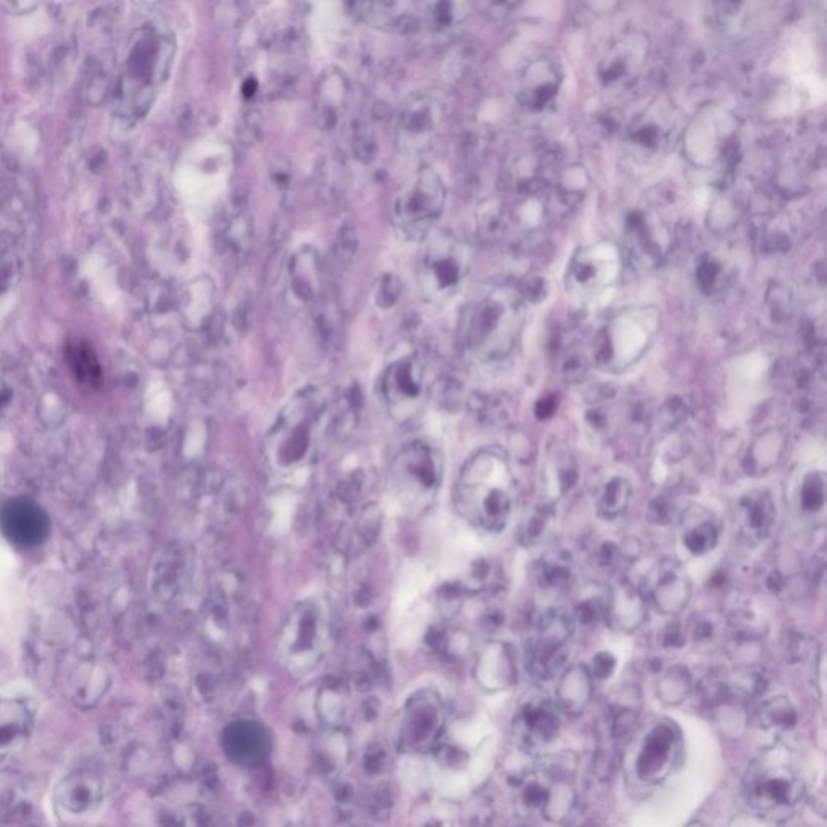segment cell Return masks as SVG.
<instances>
[{"instance_id":"cell-1","label":"cell","mask_w":827,"mask_h":827,"mask_svg":"<svg viewBox=\"0 0 827 827\" xmlns=\"http://www.w3.org/2000/svg\"><path fill=\"white\" fill-rule=\"evenodd\" d=\"M525 303L522 290L508 283L482 290L462 316L465 351L481 363H499L511 356L524 329Z\"/></svg>"},{"instance_id":"cell-2","label":"cell","mask_w":827,"mask_h":827,"mask_svg":"<svg viewBox=\"0 0 827 827\" xmlns=\"http://www.w3.org/2000/svg\"><path fill=\"white\" fill-rule=\"evenodd\" d=\"M456 508L472 525L489 533L501 532L511 519L516 479L508 456L498 448H484L468 459L454 489Z\"/></svg>"},{"instance_id":"cell-3","label":"cell","mask_w":827,"mask_h":827,"mask_svg":"<svg viewBox=\"0 0 827 827\" xmlns=\"http://www.w3.org/2000/svg\"><path fill=\"white\" fill-rule=\"evenodd\" d=\"M745 800L756 816L784 823L799 812L806 799V782L799 763L788 748L759 753L744 782Z\"/></svg>"},{"instance_id":"cell-4","label":"cell","mask_w":827,"mask_h":827,"mask_svg":"<svg viewBox=\"0 0 827 827\" xmlns=\"http://www.w3.org/2000/svg\"><path fill=\"white\" fill-rule=\"evenodd\" d=\"M474 262L471 243L450 229H434L422 241L415 261V282L430 306L450 303L468 282Z\"/></svg>"},{"instance_id":"cell-5","label":"cell","mask_w":827,"mask_h":827,"mask_svg":"<svg viewBox=\"0 0 827 827\" xmlns=\"http://www.w3.org/2000/svg\"><path fill=\"white\" fill-rule=\"evenodd\" d=\"M323 414L326 398L319 388H303L290 400L267 440L269 458L275 468L290 471L309 459Z\"/></svg>"},{"instance_id":"cell-6","label":"cell","mask_w":827,"mask_h":827,"mask_svg":"<svg viewBox=\"0 0 827 827\" xmlns=\"http://www.w3.org/2000/svg\"><path fill=\"white\" fill-rule=\"evenodd\" d=\"M444 178L430 167L418 168L401 184L391 201V224L407 241H424L447 208Z\"/></svg>"},{"instance_id":"cell-7","label":"cell","mask_w":827,"mask_h":827,"mask_svg":"<svg viewBox=\"0 0 827 827\" xmlns=\"http://www.w3.org/2000/svg\"><path fill=\"white\" fill-rule=\"evenodd\" d=\"M623 751H626L623 763L627 779L643 788H654L677 771L684 744L674 722L658 721L639 735L634 732Z\"/></svg>"},{"instance_id":"cell-8","label":"cell","mask_w":827,"mask_h":827,"mask_svg":"<svg viewBox=\"0 0 827 827\" xmlns=\"http://www.w3.org/2000/svg\"><path fill=\"white\" fill-rule=\"evenodd\" d=\"M658 330L660 314L653 307H633L616 314L596 336V364L614 373L629 369L650 350Z\"/></svg>"},{"instance_id":"cell-9","label":"cell","mask_w":827,"mask_h":827,"mask_svg":"<svg viewBox=\"0 0 827 827\" xmlns=\"http://www.w3.org/2000/svg\"><path fill=\"white\" fill-rule=\"evenodd\" d=\"M678 133L676 106L664 97H657L634 115L624 133L627 161L637 170H648L660 164Z\"/></svg>"},{"instance_id":"cell-10","label":"cell","mask_w":827,"mask_h":827,"mask_svg":"<svg viewBox=\"0 0 827 827\" xmlns=\"http://www.w3.org/2000/svg\"><path fill=\"white\" fill-rule=\"evenodd\" d=\"M741 143L737 118L721 107H705L684 131L688 161L704 170H722L735 161Z\"/></svg>"},{"instance_id":"cell-11","label":"cell","mask_w":827,"mask_h":827,"mask_svg":"<svg viewBox=\"0 0 827 827\" xmlns=\"http://www.w3.org/2000/svg\"><path fill=\"white\" fill-rule=\"evenodd\" d=\"M330 640V624L326 610L312 600L295 604L280 633V653L292 670L316 667L326 654Z\"/></svg>"},{"instance_id":"cell-12","label":"cell","mask_w":827,"mask_h":827,"mask_svg":"<svg viewBox=\"0 0 827 827\" xmlns=\"http://www.w3.org/2000/svg\"><path fill=\"white\" fill-rule=\"evenodd\" d=\"M447 115V99L440 91H414L403 101L394 118L397 146L411 157L424 155L444 133Z\"/></svg>"},{"instance_id":"cell-13","label":"cell","mask_w":827,"mask_h":827,"mask_svg":"<svg viewBox=\"0 0 827 827\" xmlns=\"http://www.w3.org/2000/svg\"><path fill=\"white\" fill-rule=\"evenodd\" d=\"M444 475L440 452L425 441L406 445L393 459L390 484L404 506L424 508L437 495Z\"/></svg>"},{"instance_id":"cell-14","label":"cell","mask_w":827,"mask_h":827,"mask_svg":"<svg viewBox=\"0 0 827 827\" xmlns=\"http://www.w3.org/2000/svg\"><path fill=\"white\" fill-rule=\"evenodd\" d=\"M623 272V252L611 241L580 246L566 269V292L577 302H592L616 285Z\"/></svg>"},{"instance_id":"cell-15","label":"cell","mask_w":827,"mask_h":827,"mask_svg":"<svg viewBox=\"0 0 827 827\" xmlns=\"http://www.w3.org/2000/svg\"><path fill=\"white\" fill-rule=\"evenodd\" d=\"M574 616L565 607H550L540 614L527 643V667L539 681H550L567 667Z\"/></svg>"},{"instance_id":"cell-16","label":"cell","mask_w":827,"mask_h":827,"mask_svg":"<svg viewBox=\"0 0 827 827\" xmlns=\"http://www.w3.org/2000/svg\"><path fill=\"white\" fill-rule=\"evenodd\" d=\"M673 225L654 205H639L627 215L624 245L630 261L641 269L660 265L673 248Z\"/></svg>"},{"instance_id":"cell-17","label":"cell","mask_w":827,"mask_h":827,"mask_svg":"<svg viewBox=\"0 0 827 827\" xmlns=\"http://www.w3.org/2000/svg\"><path fill=\"white\" fill-rule=\"evenodd\" d=\"M650 56V38L643 29L630 28L606 44L599 60L600 84L610 93L629 90L639 80Z\"/></svg>"},{"instance_id":"cell-18","label":"cell","mask_w":827,"mask_h":827,"mask_svg":"<svg viewBox=\"0 0 827 827\" xmlns=\"http://www.w3.org/2000/svg\"><path fill=\"white\" fill-rule=\"evenodd\" d=\"M562 67L553 57L540 54L522 67L518 76L516 103L527 121H540L556 109L562 96Z\"/></svg>"},{"instance_id":"cell-19","label":"cell","mask_w":827,"mask_h":827,"mask_svg":"<svg viewBox=\"0 0 827 827\" xmlns=\"http://www.w3.org/2000/svg\"><path fill=\"white\" fill-rule=\"evenodd\" d=\"M519 806L524 815H540L553 823L569 818L576 806V792L563 776L536 771L525 776L519 785Z\"/></svg>"},{"instance_id":"cell-20","label":"cell","mask_w":827,"mask_h":827,"mask_svg":"<svg viewBox=\"0 0 827 827\" xmlns=\"http://www.w3.org/2000/svg\"><path fill=\"white\" fill-rule=\"evenodd\" d=\"M647 602L653 604L661 616L676 617L687 610L692 600V580L676 559H664L651 569L641 587Z\"/></svg>"},{"instance_id":"cell-21","label":"cell","mask_w":827,"mask_h":827,"mask_svg":"<svg viewBox=\"0 0 827 827\" xmlns=\"http://www.w3.org/2000/svg\"><path fill=\"white\" fill-rule=\"evenodd\" d=\"M512 728L521 747L542 751L556 741L562 729L558 705L548 698H530L516 714Z\"/></svg>"},{"instance_id":"cell-22","label":"cell","mask_w":827,"mask_h":827,"mask_svg":"<svg viewBox=\"0 0 827 827\" xmlns=\"http://www.w3.org/2000/svg\"><path fill=\"white\" fill-rule=\"evenodd\" d=\"M351 12L364 25L390 35H413L422 29L421 3L401 0L351 3Z\"/></svg>"},{"instance_id":"cell-23","label":"cell","mask_w":827,"mask_h":827,"mask_svg":"<svg viewBox=\"0 0 827 827\" xmlns=\"http://www.w3.org/2000/svg\"><path fill=\"white\" fill-rule=\"evenodd\" d=\"M425 387V364L417 353L401 354L381 376V394L391 407L413 406Z\"/></svg>"},{"instance_id":"cell-24","label":"cell","mask_w":827,"mask_h":827,"mask_svg":"<svg viewBox=\"0 0 827 827\" xmlns=\"http://www.w3.org/2000/svg\"><path fill=\"white\" fill-rule=\"evenodd\" d=\"M350 78L339 67L323 70L314 91V113L319 127L327 133L339 130L350 110Z\"/></svg>"},{"instance_id":"cell-25","label":"cell","mask_w":827,"mask_h":827,"mask_svg":"<svg viewBox=\"0 0 827 827\" xmlns=\"http://www.w3.org/2000/svg\"><path fill=\"white\" fill-rule=\"evenodd\" d=\"M775 498L765 488L751 489L739 498L734 508V525L739 536L751 545L771 535L778 518Z\"/></svg>"},{"instance_id":"cell-26","label":"cell","mask_w":827,"mask_h":827,"mask_svg":"<svg viewBox=\"0 0 827 827\" xmlns=\"http://www.w3.org/2000/svg\"><path fill=\"white\" fill-rule=\"evenodd\" d=\"M322 290V259L310 245L296 249L286 263V298L298 307L312 306Z\"/></svg>"},{"instance_id":"cell-27","label":"cell","mask_w":827,"mask_h":827,"mask_svg":"<svg viewBox=\"0 0 827 827\" xmlns=\"http://www.w3.org/2000/svg\"><path fill=\"white\" fill-rule=\"evenodd\" d=\"M604 617L613 629L633 634L643 626L648 617V602L641 587L621 579L604 600Z\"/></svg>"},{"instance_id":"cell-28","label":"cell","mask_w":827,"mask_h":827,"mask_svg":"<svg viewBox=\"0 0 827 827\" xmlns=\"http://www.w3.org/2000/svg\"><path fill=\"white\" fill-rule=\"evenodd\" d=\"M0 525L7 539L22 546L39 545L49 533V519L43 509L25 498L12 499L3 506Z\"/></svg>"},{"instance_id":"cell-29","label":"cell","mask_w":827,"mask_h":827,"mask_svg":"<svg viewBox=\"0 0 827 827\" xmlns=\"http://www.w3.org/2000/svg\"><path fill=\"white\" fill-rule=\"evenodd\" d=\"M590 188V175L582 164H570L559 167L552 188L548 191V205L552 217L566 215L576 211Z\"/></svg>"},{"instance_id":"cell-30","label":"cell","mask_w":827,"mask_h":827,"mask_svg":"<svg viewBox=\"0 0 827 827\" xmlns=\"http://www.w3.org/2000/svg\"><path fill=\"white\" fill-rule=\"evenodd\" d=\"M789 437L782 428L772 427L761 432L748 445L744 469L753 477H761L778 468L788 451Z\"/></svg>"},{"instance_id":"cell-31","label":"cell","mask_w":827,"mask_h":827,"mask_svg":"<svg viewBox=\"0 0 827 827\" xmlns=\"http://www.w3.org/2000/svg\"><path fill=\"white\" fill-rule=\"evenodd\" d=\"M719 542V527L713 515L701 506L692 505L682 515V543L688 553L704 556L713 552Z\"/></svg>"},{"instance_id":"cell-32","label":"cell","mask_w":827,"mask_h":827,"mask_svg":"<svg viewBox=\"0 0 827 827\" xmlns=\"http://www.w3.org/2000/svg\"><path fill=\"white\" fill-rule=\"evenodd\" d=\"M593 677L586 664L566 667L556 687L559 710L577 714L586 710L592 700Z\"/></svg>"},{"instance_id":"cell-33","label":"cell","mask_w":827,"mask_h":827,"mask_svg":"<svg viewBox=\"0 0 827 827\" xmlns=\"http://www.w3.org/2000/svg\"><path fill=\"white\" fill-rule=\"evenodd\" d=\"M469 10V3L452 0L421 3L422 28L435 36L451 35L468 20Z\"/></svg>"},{"instance_id":"cell-34","label":"cell","mask_w":827,"mask_h":827,"mask_svg":"<svg viewBox=\"0 0 827 827\" xmlns=\"http://www.w3.org/2000/svg\"><path fill=\"white\" fill-rule=\"evenodd\" d=\"M735 276H737V272H735L734 263L724 256L716 255V252L701 256L698 259L697 269H695L698 288L708 298H714V296L728 292L734 283Z\"/></svg>"},{"instance_id":"cell-35","label":"cell","mask_w":827,"mask_h":827,"mask_svg":"<svg viewBox=\"0 0 827 827\" xmlns=\"http://www.w3.org/2000/svg\"><path fill=\"white\" fill-rule=\"evenodd\" d=\"M477 674L484 682L506 685L515 677V658L511 648L503 641H493L482 651Z\"/></svg>"},{"instance_id":"cell-36","label":"cell","mask_w":827,"mask_h":827,"mask_svg":"<svg viewBox=\"0 0 827 827\" xmlns=\"http://www.w3.org/2000/svg\"><path fill=\"white\" fill-rule=\"evenodd\" d=\"M252 238V221L248 209L243 204L235 205L226 212L221 228V243L225 251L241 256L248 251Z\"/></svg>"},{"instance_id":"cell-37","label":"cell","mask_w":827,"mask_h":827,"mask_svg":"<svg viewBox=\"0 0 827 827\" xmlns=\"http://www.w3.org/2000/svg\"><path fill=\"white\" fill-rule=\"evenodd\" d=\"M215 283L209 276H199L191 283L187 299V314L189 322L196 329H204L214 319L215 312Z\"/></svg>"},{"instance_id":"cell-38","label":"cell","mask_w":827,"mask_h":827,"mask_svg":"<svg viewBox=\"0 0 827 827\" xmlns=\"http://www.w3.org/2000/svg\"><path fill=\"white\" fill-rule=\"evenodd\" d=\"M634 489L624 477H613L603 485L596 498V512L604 521H616L626 515L633 501Z\"/></svg>"},{"instance_id":"cell-39","label":"cell","mask_w":827,"mask_h":827,"mask_svg":"<svg viewBox=\"0 0 827 827\" xmlns=\"http://www.w3.org/2000/svg\"><path fill=\"white\" fill-rule=\"evenodd\" d=\"M793 235H795V229H793L789 218L781 214L766 215L756 228L759 248H761V251L772 252V255L788 251L792 246Z\"/></svg>"},{"instance_id":"cell-40","label":"cell","mask_w":827,"mask_h":827,"mask_svg":"<svg viewBox=\"0 0 827 827\" xmlns=\"http://www.w3.org/2000/svg\"><path fill=\"white\" fill-rule=\"evenodd\" d=\"M535 576L543 592L563 593L572 583V567L563 555L546 556L536 566Z\"/></svg>"},{"instance_id":"cell-41","label":"cell","mask_w":827,"mask_h":827,"mask_svg":"<svg viewBox=\"0 0 827 827\" xmlns=\"http://www.w3.org/2000/svg\"><path fill=\"white\" fill-rule=\"evenodd\" d=\"M381 530V511L376 503L364 506L363 511L354 522L353 535L350 540V552L359 553L376 543Z\"/></svg>"},{"instance_id":"cell-42","label":"cell","mask_w":827,"mask_h":827,"mask_svg":"<svg viewBox=\"0 0 827 827\" xmlns=\"http://www.w3.org/2000/svg\"><path fill=\"white\" fill-rule=\"evenodd\" d=\"M555 524V512L550 505L533 509L519 529V542L524 546H535L545 542L552 525Z\"/></svg>"},{"instance_id":"cell-43","label":"cell","mask_w":827,"mask_h":827,"mask_svg":"<svg viewBox=\"0 0 827 827\" xmlns=\"http://www.w3.org/2000/svg\"><path fill=\"white\" fill-rule=\"evenodd\" d=\"M758 722L766 729H790L795 725L796 711L785 697H772L758 708Z\"/></svg>"},{"instance_id":"cell-44","label":"cell","mask_w":827,"mask_h":827,"mask_svg":"<svg viewBox=\"0 0 827 827\" xmlns=\"http://www.w3.org/2000/svg\"><path fill=\"white\" fill-rule=\"evenodd\" d=\"M827 482L822 471L808 472L800 485V508L808 515L822 511L826 505Z\"/></svg>"},{"instance_id":"cell-45","label":"cell","mask_w":827,"mask_h":827,"mask_svg":"<svg viewBox=\"0 0 827 827\" xmlns=\"http://www.w3.org/2000/svg\"><path fill=\"white\" fill-rule=\"evenodd\" d=\"M692 688V677L685 667L674 666L661 677L658 694L666 704H678L687 697Z\"/></svg>"},{"instance_id":"cell-46","label":"cell","mask_w":827,"mask_h":827,"mask_svg":"<svg viewBox=\"0 0 827 827\" xmlns=\"http://www.w3.org/2000/svg\"><path fill=\"white\" fill-rule=\"evenodd\" d=\"M552 471L555 472L556 488L559 493L569 492L577 481V465L569 450L556 448L552 456Z\"/></svg>"},{"instance_id":"cell-47","label":"cell","mask_w":827,"mask_h":827,"mask_svg":"<svg viewBox=\"0 0 827 827\" xmlns=\"http://www.w3.org/2000/svg\"><path fill=\"white\" fill-rule=\"evenodd\" d=\"M400 279L397 275H385L377 285L376 303L380 309H390L401 296Z\"/></svg>"},{"instance_id":"cell-48","label":"cell","mask_w":827,"mask_h":827,"mask_svg":"<svg viewBox=\"0 0 827 827\" xmlns=\"http://www.w3.org/2000/svg\"><path fill=\"white\" fill-rule=\"evenodd\" d=\"M574 617L586 626L599 623L600 617H604V600H582V602L577 603Z\"/></svg>"},{"instance_id":"cell-49","label":"cell","mask_w":827,"mask_h":827,"mask_svg":"<svg viewBox=\"0 0 827 827\" xmlns=\"http://www.w3.org/2000/svg\"><path fill=\"white\" fill-rule=\"evenodd\" d=\"M262 115L258 110L243 115V125L239 128V137L246 144H255L262 131Z\"/></svg>"},{"instance_id":"cell-50","label":"cell","mask_w":827,"mask_h":827,"mask_svg":"<svg viewBox=\"0 0 827 827\" xmlns=\"http://www.w3.org/2000/svg\"><path fill=\"white\" fill-rule=\"evenodd\" d=\"M354 152H356L357 157H359L364 164H370V162L376 158L377 141L370 131L357 133V137L354 138Z\"/></svg>"},{"instance_id":"cell-51","label":"cell","mask_w":827,"mask_h":827,"mask_svg":"<svg viewBox=\"0 0 827 827\" xmlns=\"http://www.w3.org/2000/svg\"><path fill=\"white\" fill-rule=\"evenodd\" d=\"M462 593H464V589H461V587L447 586L441 589L440 595H438V604H440L441 613L445 616H454V613H458L459 607H461Z\"/></svg>"},{"instance_id":"cell-52","label":"cell","mask_w":827,"mask_h":827,"mask_svg":"<svg viewBox=\"0 0 827 827\" xmlns=\"http://www.w3.org/2000/svg\"><path fill=\"white\" fill-rule=\"evenodd\" d=\"M73 367H75L78 377L83 378V380L94 381L99 377L97 364L91 359L90 353H86V351L76 350L73 353Z\"/></svg>"},{"instance_id":"cell-53","label":"cell","mask_w":827,"mask_h":827,"mask_svg":"<svg viewBox=\"0 0 827 827\" xmlns=\"http://www.w3.org/2000/svg\"><path fill=\"white\" fill-rule=\"evenodd\" d=\"M357 249L356 233L351 226H344L340 232L339 241H336V252H339L340 262L353 261L354 252Z\"/></svg>"},{"instance_id":"cell-54","label":"cell","mask_w":827,"mask_h":827,"mask_svg":"<svg viewBox=\"0 0 827 827\" xmlns=\"http://www.w3.org/2000/svg\"><path fill=\"white\" fill-rule=\"evenodd\" d=\"M614 670H616V658L610 651H602L593 658L590 673H592V677L606 678L614 673Z\"/></svg>"},{"instance_id":"cell-55","label":"cell","mask_w":827,"mask_h":827,"mask_svg":"<svg viewBox=\"0 0 827 827\" xmlns=\"http://www.w3.org/2000/svg\"><path fill=\"white\" fill-rule=\"evenodd\" d=\"M621 548L613 543H604L599 553V565L604 569H614L619 563Z\"/></svg>"},{"instance_id":"cell-56","label":"cell","mask_w":827,"mask_h":827,"mask_svg":"<svg viewBox=\"0 0 827 827\" xmlns=\"http://www.w3.org/2000/svg\"><path fill=\"white\" fill-rule=\"evenodd\" d=\"M556 411H558V400L555 397H543L536 401L535 415L540 421L553 417Z\"/></svg>"},{"instance_id":"cell-57","label":"cell","mask_w":827,"mask_h":827,"mask_svg":"<svg viewBox=\"0 0 827 827\" xmlns=\"http://www.w3.org/2000/svg\"><path fill=\"white\" fill-rule=\"evenodd\" d=\"M690 827H705V826H701V825H694V826H690Z\"/></svg>"}]
</instances>
